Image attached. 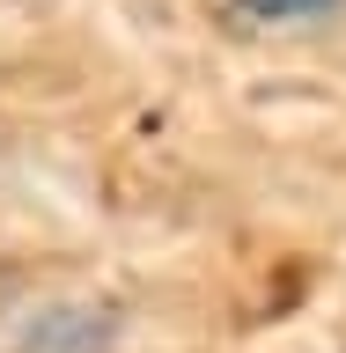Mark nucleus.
Masks as SVG:
<instances>
[{
	"mask_svg": "<svg viewBox=\"0 0 346 353\" xmlns=\"http://www.w3.org/2000/svg\"><path fill=\"white\" fill-rule=\"evenodd\" d=\"M229 8H243L251 22H309V15H325L331 0H229Z\"/></svg>",
	"mask_w": 346,
	"mask_h": 353,
	"instance_id": "f257e3e1",
	"label": "nucleus"
}]
</instances>
